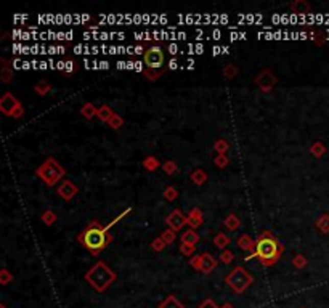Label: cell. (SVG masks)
Listing matches in <instances>:
<instances>
[{"instance_id":"36","label":"cell","mask_w":329,"mask_h":308,"mask_svg":"<svg viewBox=\"0 0 329 308\" xmlns=\"http://www.w3.org/2000/svg\"><path fill=\"white\" fill-rule=\"evenodd\" d=\"M228 162H230V159L226 154H217V157L214 159V164L219 169H225L226 165H228Z\"/></svg>"},{"instance_id":"15","label":"cell","mask_w":329,"mask_h":308,"mask_svg":"<svg viewBox=\"0 0 329 308\" xmlns=\"http://www.w3.org/2000/svg\"><path fill=\"white\" fill-rule=\"evenodd\" d=\"M190 178H191V181H193L195 185L201 186V185H204V183L207 181V174L204 172L202 169H196V170H193V172H191Z\"/></svg>"},{"instance_id":"46","label":"cell","mask_w":329,"mask_h":308,"mask_svg":"<svg viewBox=\"0 0 329 308\" xmlns=\"http://www.w3.org/2000/svg\"><path fill=\"white\" fill-rule=\"evenodd\" d=\"M175 67H177V63H175V60H172L170 61V69H175Z\"/></svg>"},{"instance_id":"8","label":"cell","mask_w":329,"mask_h":308,"mask_svg":"<svg viewBox=\"0 0 329 308\" xmlns=\"http://www.w3.org/2000/svg\"><path fill=\"white\" fill-rule=\"evenodd\" d=\"M278 82V79L275 77V74L271 73L270 69H264L262 73H260L257 77H255V81L254 84L260 88V92H264V93H268L273 90V87L276 85Z\"/></svg>"},{"instance_id":"18","label":"cell","mask_w":329,"mask_h":308,"mask_svg":"<svg viewBox=\"0 0 329 308\" xmlns=\"http://www.w3.org/2000/svg\"><path fill=\"white\" fill-rule=\"evenodd\" d=\"M143 167L148 170V172H156V170L159 169V167H162V165H161V162L157 161L154 156H146L143 159Z\"/></svg>"},{"instance_id":"13","label":"cell","mask_w":329,"mask_h":308,"mask_svg":"<svg viewBox=\"0 0 329 308\" xmlns=\"http://www.w3.org/2000/svg\"><path fill=\"white\" fill-rule=\"evenodd\" d=\"M238 247H240L241 250H246V252H251L254 254V250H255V241L254 239L249 236V234H243L238 238Z\"/></svg>"},{"instance_id":"6","label":"cell","mask_w":329,"mask_h":308,"mask_svg":"<svg viewBox=\"0 0 329 308\" xmlns=\"http://www.w3.org/2000/svg\"><path fill=\"white\" fill-rule=\"evenodd\" d=\"M0 111H2L5 116L19 119L22 114H25V108L21 106V103L18 101L16 97H13L10 92H7L2 100H0Z\"/></svg>"},{"instance_id":"23","label":"cell","mask_w":329,"mask_h":308,"mask_svg":"<svg viewBox=\"0 0 329 308\" xmlns=\"http://www.w3.org/2000/svg\"><path fill=\"white\" fill-rule=\"evenodd\" d=\"M315 226L318 228V230L321 231V233H329V214H324V215H321L318 220L315 222Z\"/></svg>"},{"instance_id":"9","label":"cell","mask_w":329,"mask_h":308,"mask_svg":"<svg viewBox=\"0 0 329 308\" xmlns=\"http://www.w3.org/2000/svg\"><path fill=\"white\" fill-rule=\"evenodd\" d=\"M56 193L61 199H64L66 202H69L76 198V195L79 193V188L73 183L71 180H63L61 183L56 188Z\"/></svg>"},{"instance_id":"40","label":"cell","mask_w":329,"mask_h":308,"mask_svg":"<svg viewBox=\"0 0 329 308\" xmlns=\"http://www.w3.org/2000/svg\"><path fill=\"white\" fill-rule=\"evenodd\" d=\"M2 63H4V69H2V82H5V84H8L10 81H11V77H13V73H11L10 69H8V66H7V61L5 60H2Z\"/></svg>"},{"instance_id":"42","label":"cell","mask_w":329,"mask_h":308,"mask_svg":"<svg viewBox=\"0 0 329 308\" xmlns=\"http://www.w3.org/2000/svg\"><path fill=\"white\" fill-rule=\"evenodd\" d=\"M196 308H220V306H219L217 303H215L212 299H206L204 302H201Z\"/></svg>"},{"instance_id":"26","label":"cell","mask_w":329,"mask_h":308,"mask_svg":"<svg viewBox=\"0 0 329 308\" xmlns=\"http://www.w3.org/2000/svg\"><path fill=\"white\" fill-rule=\"evenodd\" d=\"M36 93L39 95V97H45V95H49L50 93V90H52V87H50V84L49 82H45V81H40L39 84H36Z\"/></svg>"},{"instance_id":"45","label":"cell","mask_w":329,"mask_h":308,"mask_svg":"<svg viewBox=\"0 0 329 308\" xmlns=\"http://www.w3.org/2000/svg\"><path fill=\"white\" fill-rule=\"evenodd\" d=\"M220 308H234V306H233L231 303H228V302H226V303H223V305H222Z\"/></svg>"},{"instance_id":"22","label":"cell","mask_w":329,"mask_h":308,"mask_svg":"<svg viewBox=\"0 0 329 308\" xmlns=\"http://www.w3.org/2000/svg\"><path fill=\"white\" fill-rule=\"evenodd\" d=\"M112 109L109 108V106H106V105H103V106H100L98 108V114H97V117L101 121V122H105V124H108L109 122V119L112 117Z\"/></svg>"},{"instance_id":"11","label":"cell","mask_w":329,"mask_h":308,"mask_svg":"<svg viewBox=\"0 0 329 308\" xmlns=\"http://www.w3.org/2000/svg\"><path fill=\"white\" fill-rule=\"evenodd\" d=\"M217 267V260L212 257V254L206 252V254H201V273L204 275H210V273L215 270Z\"/></svg>"},{"instance_id":"24","label":"cell","mask_w":329,"mask_h":308,"mask_svg":"<svg viewBox=\"0 0 329 308\" xmlns=\"http://www.w3.org/2000/svg\"><path fill=\"white\" fill-rule=\"evenodd\" d=\"M310 153H312L316 159H320V157H323L324 153H326V146H324L321 141H315V143L310 146Z\"/></svg>"},{"instance_id":"37","label":"cell","mask_w":329,"mask_h":308,"mask_svg":"<svg viewBox=\"0 0 329 308\" xmlns=\"http://www.w3.org/2000/svg\"><path fill=\"white\" fill-rule=\"evenodd\" d=\"M220 260H222V264H225V265H230L231 262L234 260V255H233L231 250L225 249V250H222V254H220Z\"/></svg>"},{"instance_id":"5","label":"cell","mask_w":329,"mask_h":308,"mask_svg":"<svg viewBox=\"0 0 329 308\" xmlns=\"http://www.w3.org/2000/svg\"><path fill=\"white\" fill-rule=\"evenodd\" d=\"M225 282H226V286H228L231 291H234L236 294H244L252 286L254 278L249 275L243 267H236L226 275Z\"/></svg>"},{"instance_id":"19","label":"cell","mask_w":329,"mask_h":308,"mask_svg":"<svg viewBox=\"0 0 329 308\" xmlns=\"http://www.w3.org/2000/svg\"><path fill=\"white\" fill-rule=\"evenodd\" d=\"M81 114L85 117V119H93L97 117V114H98V108H95L93 103H85V105L81 108Z\"/></svg>"},{"instance_id":"33","label":"cell","mask_w":329,"mask_h":308,"mask_svg":"<svg viewBox=\"0 0 329 308\" xmlns=\"http://www.w3.org/2000/svg\"><path fill=\"white\" fill-rule=\"evenodd\" d=\"M238 73H240V71H238V67H236L234 64H231V63L226 64V66L223 67V76H225L226 79H234V77L238 76Z\"/></svg>"},{"instance_id":"35","label":"cell","mask_w":329,"mask_h":308,"mask_svg":"<svg viewBox=\"0 0 329 308\" xmlns=\"http://www.w3.org/2000/svg\"><path fill=\"white\" fill-rule=\"evenodd\" d=\"M195 252H196V246H193V244H183V243L180 244V254H183L185 257H191Z\"/></svg>"},{"instance_id":"28","label":"cell","mask_w":329,"mask_h":308,"mask_svg":"<svg viewBox=\"0 0 329 308\" xmlns=\"http://www.w3.org/2000/svg\"><path fill=\"white\" fill-rule=\"evenodd\" d=\"M161 71H157V69H150V67H146V69L143 71V76L148 79V81L151 82H156V81H159L161 79Z\"/></svg>"},{"instance_id":"43","label":"cell","mask_w":329,"mask_h":308,"mask_svg":"<svg viewBox=\"0 0 329 308\" xmlns=\"http://www.w3.org/2000/svg\"><path fill=\"white\" fill-rule=\"evenodd\" d=\"M127 214H130V209H126V210H124V212H122L121 215H118V217H116V219H114V220H112V222H111L109 225H106V228H108V230H111V228H112V226H114V225H116L118 222H121V219H124V217H126Z\"/></svg>"},{"instance_id":"29","label":"cell","mask_w":329,"mask_h":308,"mask_svg":"<svg viewBox=\"0 0 329 308\" xmlns=\"http://www.w3.org/2000/svg\"><path fill=\"white\" fill-rule=\"evenodd\" d=\"M161 238H162V241L169 246V244H172L175 239H177V231H174V230H170V228H167L166 231H162L161 233Z\"/></svg>"},{"instance_id":"16","label":"cell","mask_w":329,"mask_h":308,"mask_svg":"<svg viewBox=\"0 0 329 308\" xmlns=\"http://www.w3.org/2000/svg\"><path fill=\"white\" fill-rule=\"evenodd\" d=\"M180 239H181V243H183V244H193V246H196V244L199 243V234H198L195 230H191V228H190V230H186L183 234H181Z\"/></svg>"},{"instance_id":"32","label":"cell","mask_w":329,"mask_h":308,"mask_svg":"<svg viewBox=\"0 0 329 308\" xmlns=\"http://www.w3.org/2000/svg\"><path fill=\"white\" fill-rule=\"evenodd\" d=\"M307 264H309L307 257H303L302 254H299V255H296V257L292 258V265L296 267V270H302V268H305V267H307Z\"/></svg>"},{"instance_id":"47","label":"cell","mask_w":329,"mask_h":308,"mask_svg":"<svg viewBox=\"0 0 329 308\" xmlns=\"http://www.w3.org/2000/svg\"><path fill=\"white\" fill-rule=\"evenodd\" d=\"M0 308H7V306H5V305L2 303V305H0Z\"/></svg>"},{"instance_id":"2","label":"cell","mask_w":329,"mask_h":308,"mask_svg":"<svg viewBox=\"0 0 329 308\" xmlns=\"http://www.w3.org/2000/svg\"><path fill=\"white\" fill-rule=\"evenodd\" d=\"M77 241L92 255H100L112 241V236L106 226H101L98 222H92L84 231L77 234Z\"/></svg>"},{"instance_id":"7","label":"cell","mask_w":329,"mask_h":308,"mask_svg":"<svg viewBox=\"0 0 329 308\" xmlns=\"http://www.w3.org/2000/svg\"><path fill=\"white\" fill-rule=\"evenodd\" d=\"M145 64L150 67V69H159V67L164 64V53L161 47H151L145 52L143 56Z\"/></svg>"},{"instance_id":"25","label":"cell","mask_w":329,"mask_h":308,"mask_svg":"<svg viewBox=\"0 0 329 308\" xmlns=\"http://www.w3.org/2000/svg\"><path fill=\"white\" fill-rule=\"evenodd\" d=\"M40 219H42V222L47 225V226H52L53 223H56V220H58V217H56V214L55 212H52V210H45L42 215H40Z\"/></svg>"},{"instance_id":"10","label":"cell","mask_w":329,"mask_h":308,"mask_svg":"<svg viewBox=\"0 0 329 308\" xmlns=\"http://www.w3.org/2000/svg\"><path fill=\"white\" fill-rule=\"evenodd\" d=\"M166 223H167V226L170 228V230L180 231L181 228H183L188 223V220H186V217L181 214L178 209H175V210L170 212V215L166 219Z\"/></svg>"},{"instance_id":"39","label":"cell","mask_w":329,"mask_h":308,"mask_svg":"<svg viewBox=\"0 0 329 308\" xmlns=\"http://www.w3.org/2000/svg\"><path fill=\"white\" fill-rule=\"evenodd\" d=\"M11 281H13V275H11L7 268H4L2 271H0V284H2V286H7V284Z\"/></svg>"},{"instance_id":"27","label":"cell","mask_w":329,"mask_h":308,"mask_svg":"<svg viewBox=\"0 0 329 308\" xmlns=\"http://www.w3.org/2000/svg\"><path fill=\"white\" fill-rule=\"evenodd\" d=\"M108 125L111 129H114V130H119L122 125H124V117L122 116H119V114H112V117L109 119V122H108Z\"/></svg>"},{"instance_id":"34","label":"cell","mask_w":329,"mask_h":308,"mask_svg":"<svg viewBox=\"0 0 329 308\" xmlns=\"http://www.w3.org/2000/svg\"><path fill=\"white\" fill-rule=\"evenodd\" d=\"M162 170L167 174V175H175L178 172V167L174 161H166L162 164Z\"/></svg>"},{"instance_id":"31","label":"cell","mask_w":329,"mask_h":308,"mask_svg":"<svg viewBox=\"0 0 329 308\" xmlns=\"http://www.w3.org/2000/svg\"><path fill=\"white\" fill-rule=\"evenodd\" d=\"M164 199L166 201H169V202H172V201H175L177 198H178V191H177V188L175 186H167L166 189H164Z\"/></svg>"},{"instance_id":"1","label":"cell","mask_w":329,"mask_h":308,"mask_svg":"<svg viewBox=\"0 0 329 308\" xmlns=\"http://www.w3.org/2000/svg\"><path fill=\"white\" fill-rule=\"evenodd\" d=\"M283 252H285V246L278 241V238L273 236L270 231H262L257 236L254 254L246 258L247 260L257 258L264 267H273L283 257Z\"/></svg>"},{"instance_id":"21","label":"cell","mask_w":329,"mask_h":308,"mask_svg":"<svg viewBox=\"0 0 329 308\" xmlns=\"http://www.w3.org/2000/svg\"><path fill=\"white\" fill-rule=\"evenodd\" d=\"M228 244H230V238L226 236L225 233L215 234V238H214V246L217 247V249L225 250V249H226V246H228Z\"/></svg>"},{"instance_id":"20","label":"cell","mask_w":329,"mask_h":308,"mask_svg":"<svg viewBox=\"0 0 329 308\" xmlns=\"http://www.w3.org/2000/svg\"><path fill=\"white\" fill-rule=\"evenodd\" d=\"M291 10L294 11V13L303 15V13H309L310 11V5L305 2V0H296V2L291 5Z\"/></svg>"},{"instance_id":"41","label":"cell","mask_w":329,"mask_h":308,"mask_svg":"<svg viewBox=\"0 0 329 308\" xmlns=\"http://www.w3.org/2000/svg\"><path fill=\"white\" fill-rule=\"evenodd\" d=\"M190 267H193V270H196V271H201V255L190 258Z\"/></svg>"},{"instance_id":"14","label":"cell","mask_w":329,"mask_h":308,"mask_svg":"<svg viewBox=\"0 0 329 308\" xmlns=\"http://www.w3.org/2000/svg\"><path fill=\"white\" fill-rule=\"evenodd\" d=\"M157 308H185V305L181 303L175 295H167V297L157 305Z\"/></svg>"},{"instance_id":"17","label":"cell","mask_w":329,"mask_h":308,"mask_svg":"<svg viewBox=\"0 0 329 308\" xmlns=\"http://www.w3.org/2000/svg\"><path fill=\"white\" fill-rule=\"evenodd\" d=\"M223 226H225L228 231H236L238 228L241 226V220L238 219V217H236L234 214H230V215L225 219V222H223Z\"/></svg>"},{"instance_id":"44","label":"cell","mask_w":329,"mask_h":308,"mask_svg":"<svg viewBox=\"0 0 329 308\" xmlns=\"http://www.w3.org/2000/svg\"><path fill=\"white\" fill-rule=\"evenodd\" d=\"M64 67H66V71H67V73H71V71H73V63H71V61H67Z\"/></svg>"},{"instance_id":"12","label":"cell","mask_w":329,"mask_h":308,"mask_svg":"<svg viewBox=\"0 0 329 308\" xmlns=\"http://www.w3.org/2000/svg\"><path fill=\"white\" fill-rule=\"evenodd\" d=\"M186 220H188V226L191 228V230H196V228H199L202 223H204V215L201 212V209L195 207V209H191L188 217H186Z\"/></svg>"},{"instance_id":"30","label":"cell","mask_w":329,"mask_h":308,"mask_svg":"<svg viewBox=\"0 0 329 308\" xmlns=\"http://www.w3.org/2000/svg\"><path fill=\"white\" fill-rule=\"evenodd\" d=\"M214 150L217 151L219 154H225L226 151L230 150V145H228V141H226V140L220 138V140H217V141L214 143Z\"/></svg>"},{"instance_id":"3","label":"cell","mask_w":329,"mask_h":308,"mask_svg":"<svg viewBox=\"0 0 329 308\" xmlns=\"http://www.w3.org/2000/svg\"><path fill=\"white\" fill-rule=\"evenodd\" d=\"M116 279H118V275L105 264V262H97V264L85 273V281L97 292L108 291L112 284L116 282Z\"/></svg>"},{"instance_id":"38","label":"cell","mask_w":329,"mask_h":308,"mask_svg":"<svg viewBox=\"0 0 329 308\" xmlns=\"http://www.w3.org/2000/svg\"><path fill=\"white\" fill-rule=\"evenodd\" d=\"M167 247V244L162 241V238L159 236V238H156L154 241L151 243V249L154 250V252H162V250Z\"/></svg>"},{"instance_id":"4","label":"cell","mask_w":329,"mask_h":308,"mask_svg":"<svg viewBox=\"0 0 329 308\" xmlns=\"http://www.w3.org/2000/svg\"><path fill=\"white\" fill-rule=\"evenodd\" d=\"M36 175L45 185L52 188L66 175V169L56 161L55 157H49V159H45V162L36 170Z\"/></svg>"}]
</instances>
